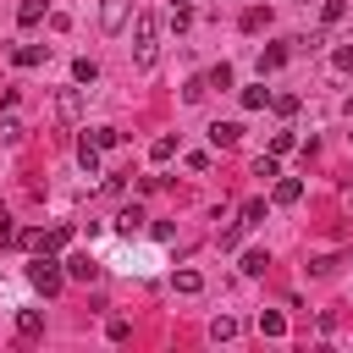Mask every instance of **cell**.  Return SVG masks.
<instances>
[{
  "mask_svg": "<svg viewBox=\"0 0 353 353\" xmlns=\"http://www.w3.org/2000/svg\"><path fill=\"white\" fill-rule=\"evenodd\" d=\"M28 281H33V287H39L44 298H55V292L66 287V270H61V265L50 259V248H39V259L28 265Z\"/></svg>",
  "mask_w": 353,
  "mask_h": 353,
  "instance_id": "cell-1",
  "label": "cell"
},
{
  "mask_svg": "<svg viewBox=\"0 0 353 353\" xmlns=\"http://www.w3.org/2000/svg\"><path fill=\"white\" fill-rule=\"evenodd\" d=\"M154 11H138V22H132V44H138V66H154Z\"/></svg>",
  "mask_w": 353,
  "mask_h": 353,
  "instance_id": "cell-2",
  "label": "cell"
},
{
  "mask_svg": "<svg viewBox=\"0 0 353 353\" xmlns=\"http://www.w3.org/2000/svg\"><path fill=\"white\" fill-rule=\"evenodd\" d=\"M66 276H72V281H94V276H99L94 254H72V259H66Z\"/></svg>",
  "mask_w": 353,
  "mask_h": 353,
  "instance_id": "cell-3",
  "label": "cell"
},
{
  "mask_svg": "<svg viewBox=\"0 0 353 353\" xmlns=\"http://www.w3.org/2000/svg\"><path fill=\"white\" fill-rule=\"evenodd\" d=\"M55 110H61L66 121H77V116H83V94H77V88H61V94H55Z\"/></svg>",
  "mask_w": 353,
  "mask_h": 353,
  "instance_id": "cell-4",
  "label": "cell"
},
{
  "mask_svg": "<svg viewBox=\"0 0 353 353\" xmlns=\"http://www.w3.org/2000/svg\"><path fill=\"white\" fill-rule=\"evenodd\" d=\"M237 138H243V127H237V121H215V127H210V143H215V149H232Z\"/></svg>",
  "mask_w": 353,
  "mask_h": 353,
  "instance_id": "cell-5",
  "label": "cell"
},
{
  "mask_svg": "<svg viewBox=\"0 0 353 353\" xmlns=\"http://www.w3.org/2000/svg\"><path fill=\"white\" fill-rule=\"evenodd\" d=\"M298 199H303V182L298 176H281L276 182V204H298Z\"/></svg>",
  "mask_w": 353,
  "mask_h": 353,
  "instance_id": "cell-6",
  "label": "cell"
},
{
  "mask_svg": "<svg viewBox=\"0 0 353 353\" xmlns=\"http://www.w3.org/2000/svg\"><path fill=\"white\" fill-rule=\"evenodd\" d=\"M44 55H50V44H22L17 50V66H44Z\"/></svg>",
  "mask_w": 353,
  "mask_h": 353,
  "instance_id": "cell-7",
  "label": "cell"
},
{
  "mask_svg": "<svg viewBox=\"0 0 353 353\" xmlns=\"http://www.w3.org/2000/svg\"><path fill=\"white\" fill-rule=\"evenodd\" d=\"M17 331H22V336H39V331H44V314H39V309H22V314H17Z\"/></svg>",
  "mask_w": 353,
  "mask_h": 353,
  "instance_id": "cell-8",
  "label": "cell"
},
{
  "mask_svg": "<svg viewBox=\"0 0 353 353\" xmlns=\"http://www.w3.org/2000/svg\"><path fill=\"white\" fill-rule=\"evenodd\" d=\"M77 165H83V171H88V176H94V171H99V149H94V143H88V138H83V143H77Z\"/></svg>",
  "mask_w": 353,
  "mask_h": 353,
  "instance_id": "cell-9",
  "label": "cell"
},
{
  "mask_svg": "<svg viewBox=\"0 0 353 353\" xmlns=\"http://www.w3.org/2000/svg\"><path fill=\"white\" fill-rule=\"evenodd\" d=\"M259 221H265V199H248L243 215H237V226H259Z\"/></svg>",
  "mask_w": 353,
  "mask_h": 353,
  "instance_id": "cell-10",
  "label": "cell"
},
{
  "mask_svg": "<svg viewBox=\"0 0 353 353\" xmlns=\"http://www.w3.org/2000/svg\"><path fill=\"white\" fill-rule=\"evenodd\" d=\"M138 226H143V210H138V204H132V210H121V215H116V232H127V237H132V232H138Z\"/></svg>",
  "mask_w": 353,
  "mask_h": 353,
  "instance_id": "cell-11",
  "label": "cell"
},
{
  "mask_svg": "<svg viewBox=\"0 0 353 353\" xmlns=\"http://www.w3.org/2000/svg\"><path fill=\"white\" fill-rule=\"evenodd\" d=\"M66 243H72V226H50L39 248H50V254H55V248H66Z\"/></svg>",
  "mask_w": 353,
  "mask_h": 353,
  "instance_id": "cell-12",
  "label": "cell"
},
{
  "mask_svg": "<svg viewBox=\"0 0 353 353\" xmlns=\"http://www.w3.org/2000/svg\"><path fill=\"white\" fill-rule=\"evenodd\" d=\"M259 331H265V336H281V331H287V314L265 309V314H259Z\"/></svg>",
  "mask_w": 353,
  "mask_h": 353,
  "instance_id": "cell-13",
  "label": "cell"
},
{
  "mask_svg": "<svg viewBox=\"0 0 353 353\" xmlns=\"http://www.w3.org/2000/svg\"><path fill=\"white\" fill-rule=\"evenodd\" d=\"M39 17H44V0H22V6H17V22H22V28H33Z\"/></svg>",
  "mask_w": 353,
  "mask_h": 353,
  "instance_id": "cell-14",
  "label": "cell"
},
{
  "mask_svg": "<svg viewBox=\"0 0 353 353\" xmlns=\"http://www.w3.org/2000/svg\"><path fill=\"white\" fill-rule=\"evenodd\" d=\"M0 143H6V149L22 143V121H17V116H0Z\"/></svg>",
  "mask_w": 353,
  "mask_h": 353,
  "instance_id": "cell-15",
  "label": "cell"
},
{
  "mask_svg": "<svg viewBox=\"0 0 353 353\" xmlns=\"http://www.w3.org/2000/svg\"><path fill=\"white\" fill-rule=\"evenodd\" d=\"M281 61H287V50H281V44H270V50H259V72H276Z\"/></svg>",
  "mask_w": 353,
  "mask_h": 353,
  "instance_id": "cell-16",
  "label": "cell"
},
{
  "mask_svg": "<svg viewBox=\"0 0 353 353\" xmlns=\"http://www.w3.org/2000/svg\"><path fill=\"white\" fill-rule=\"evenodd\" d=\"M72 77H77V83H94V77H99V66H94L88 55H77V61H72Z\"/></svg>",
  "mask_w": 353,
  "mask_h": 353,
  "instance_id": "cell-17",
  "label": "cell"
},
{
  "mask_svg": "<svg viewBox=\"0 0 353 353\" xmlns=\"http://www.w3.org/2000/svg\"><path fill=\"white\" fill-rule=\"evenodd\" d=\"M88 143H94V149H110V143H121V132H116V127H94Z\"/></svg>",
  "mask_w": 353,
  "mask_h": 353,
  "instance_id": "cell-18",
  "label": "cell"
},
{
  "mask_svg": "<svg viewBox=\"0 0 353 353\" xmlns=\"http://www.w3.org/2000/svg\"><path fill=\"white\" fill-rule=\"evenodd\" d=\"M210 336H215V342H232V336H237V320H232V314H221V320L210 325Z\"/></svg>",
  "mask_w": 353,
  "mask_h": 353,
  "instance_id": "cell-19",
  "label": "cell"
},
{
  "mask_svg": "<svg viewBox=\"0 0 353 353\" xmlns=\"http://www.w3.org/2000/svg\"><path fill=\"white\" fill-rule=\"evenodd\" d=\"M121 17H127V0H105V28H110V33L121 28Z\"/></svg>",
  "mask_w": 353,
  "mask_h": 353,
  "instance_id": "cell-20",
  "label": "cell"
},
{
  "mask_svg": "<svg viewBox=\"0 0 353 353\" xmlns=\"http://www.w3.org/2000/svg\"><path fill=\"white\" fill-rule=\"evenodd\" d=\"M188 22H193V6H188V0H171V28H176V33H182V28H188Z\"/></svg>",
  "mask_w": 353,
  "mask_h": 353,
  "instance_id": "cell-21",
  "label": "cell"
},
{
  "mask_svg": "<svg viewBox=\"0 0 353 353\" xmlns=\"http://www.w3.org/2000/svg\"><path fill=\"white\" fill-rule=\"evenodd\" d=\"M204 83H210V88H232V66H226V61H221V66H210V77H204Z\"/></svg>",
  "mask_w": 353,
  "mask_h": 353,
  "instance_id": "cell-22",
  "label": "cell"
},
{
  "mask_svg": "<svg viewBox=\"0 0 353 353\" xmlns=\"http://www.w3.org/2000/svg\"><path fill=\"white\" fill-rule=\"evenodd\" d=\"M254 176H265V182H270V176H281V165H276V154H259V160H254Z\"/></svg>",
  "mask_w": 353,
  "mask_h": 353,
  "instance_id": "cell-23",
  "label": "cell"
},
{
  "mask_svg": "<svg viewBox=\"0 0 353 353\" xmlns=\"http://www.w3.org/2000/svg\"><path fill=\"white\" fill-rule=\"evenodd\" d=\"M199 287H204L199 270H176V292H199Z\"/></svg>",
  "mask_w": 353,
  "mask_h": 353,
  "instance_id": "cell-24",
  "label": "cell"
},
{
  "mask_svg": "<svg viewBox=\"0 0 353 353\" xmlns=\"http://www.w3.org/2000/svg\"><path fill=\"white\" fill-rule=\"evenodd\" d=\"M320 17H325V22H342V17H347V0H325Z\"/></svg>",
  "mask_w": 353,
  "mask_h": 353,
  "instance_id": "cell-25",
  "label": "cell"
},
{
  "mask_svg": "<svg viewBox=\"0 0 353 353\" xmlns=\"http://www.w3.org/2000/svg\"><path fill=\"white\" fill-rule=\"evenodd\" d=\"M204 94H210V83H204V77H193V83H188V88H182V99H188V105H199V99H204Z\"/></svg>",
  "mask_w": 353,
  "mask_h": 353,
  "instance_id": "cell-26",
  "label": "cell"
},
{
  "mask_svg": "<svg viewBox=\"0 0 353 353\" xmlns=\"http://www.w3.org/2000/svg\"><path fill=\"white\" fill-rule=\"evenodd\" d=\"M270 105H276V116H292L298 110V94H270Z\"/></svg>",
  "mask_w": 353,
  "mask_h": 353,
  "instance_id": "cell-27",
  "label": "cell"
},
{
  "mask_svg": "<svg viewBox=\"0 0 353 353\" xmlns=\"http://www.w3.org/2000/svg\"><path fill=\"white\" fill-rule=\"evenodd\" d=\"M265 265H270V259H265V254H259V248H254V254H243V276H259V270H265Z\"/></svg>",
  "mask_w": 353,
  "mask_h": 353,
  "instance_id": "cell-28",
  "label": "cell"
},
{
  "mask_svg": "<svg viewBox=\"0 0 353 353\" xmlns=\"http://www.w3.org/2000/svg\"><path fill=\"white\" fill-rule=\"evenodd\" d=\"M265 99H270V88H243V105H248V110H259Z\"/></svg>",
  "mask_w": 353,
  "mask_h": 353,
  "instance_id": "cell-29",
  "label": "cell"
},
{
  "mask_svg": "<svg viewBox=\"0 0 353 353\" xmlns=\"http://www.w3.org/2000/svg\"><path fill=\"white\" fill-rule=\"evenodd\" d=\"M149 154H154V160H171V154H176V138H154V149H149Z\"/></svg>",
  "mask_w": 353,
  "mask_h": 353,
  "instance_id": "cell-30",
  "label": "cell"
},
{
  "mask_svg": "<svg viewBox=\"0 0 353 353\" xmlns=\"http://www.w3.org/2000/svg\"><path fill=\"white\" fill-rule=\"evenodd\" d=\"M105 336H110V342H127V336H132V325H127V320H110V325H105Z\"/></svg>",
  "mask_w": 353,
  "mask_h": 353,
  "instance_id": "cell-31",
  "label": "cell"
},
{
  "mask_svg": "<svg viewBox=\"0 0 353 353\" xmlns=\"http://www.w3.org/2000/svg\"><path fill=\"white\" fill-rule=\"evenodd\" d=\"M336 66H342V72H353V44H342V50H336Z\"/></svg>",
  "mask_w": 353,
  "mask_h": 353,
  "instance_id": "cell-32",
  "label": "cell"
},
{
  "mask_svg": "<svg viewBox=\"0 0 353 353\" xmlns=\"http://www.w3.org/2000/svg\"><path fill=\"white\" fill-rule=\"evenodd\" d=\"M0 237H11V215L6 210H0Z\"/></svg>",
  "mask_w": 353,
  "mask_h": 353,
  "instance_id": "cell-33",
  "label": "cell"
},
{
  "mask_svg": "<svg viewBox=\"0 0 353 353\" xmlns=\"http://www.w3.org/2000/svg\"><path fill=\"white\" fill-rule=\"evenodd\" d=\"M347 143H353V132H347Z\"/></svg>",
  "mask_w": 353,
  "mask_h": 353,
  "instance_id": "cell-34",
  "label": "cell"
}]
</instances>
